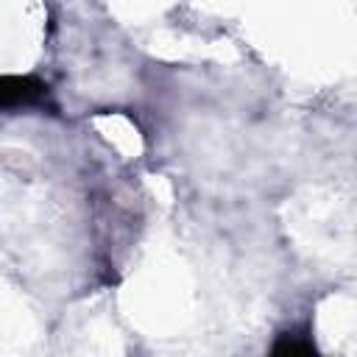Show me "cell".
<instances>
[{
  "mask_svg": "<svg viewBox=\"0 0 357 357\" xmlns=\"http://www.w3.org/2000/svg\"><path fill=\"white\" fill-rule=\"evenodd\" d=\"M50 103L47 81L36 75H0V112L42 109Z\"/></svg>",
  "mask_w": 357,
  "mask_h": 357,
  "instance_id": "6da1fadb",
  "label": "cell"
},
{
  "mask_svg": "<svg viewBox=\"0 0 357 357\" xmlns=\"http://www.w3.org/2000/svg\"><path fill=\"white\" fill-rule=\"evenodd\" d=\"M271 351H273V354H310V351H315L310 324H298V326L284 329V332L276 337V343L271 346Z\"/></svg>",
  "mask_w": 357,
  "mask_h": 357,
  "instance_id": "7a4b0ae2",
  "label": "cell"
}]
</instances>
